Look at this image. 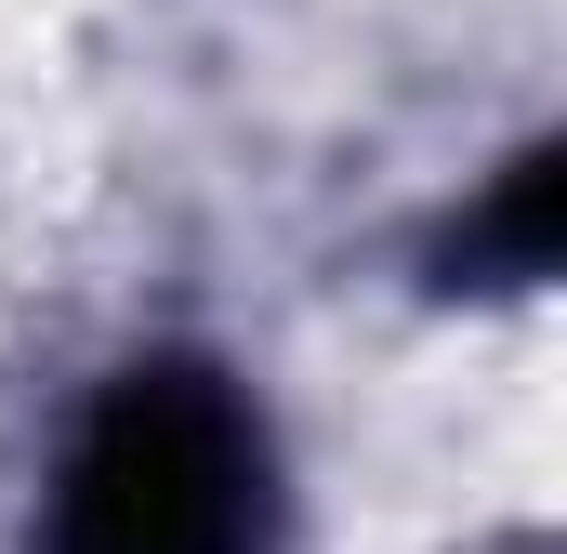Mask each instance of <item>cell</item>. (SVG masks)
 Wrapping results in <instances>:
<instances>
[{
    "label": "cell",
    "instance_id": "cell-1",
    "mask_svg": "<svg viewBox=\"0 0 567 554\" xmlns=\"http://www.w3.org/2000/svg\"><path fill=\"white\" fill-rule=\"evenodd\" d=\"M278 542V462L225 370H120L66 475H53V554H265Z\"/></svg>",
    "mask_w": 567,
    "mask_h": 554
},
{
    "label": "cell",
    "instance_id": "cell-2",
    "mask_svg": "<svg viewBox=\"0 0 567 554\" xmlns=\"http://www.w3.org/2000/svg\"><path fill=\"white\" fill-rule=\"evenodd\" d=\"M555 238H567V158H555V145H528V158L502 172V198L475 212V252H502L515 277H542V265H555Z\"/></svg>",
    "mask_w": 567,
    "mask_h": 554
}]
</instances>
